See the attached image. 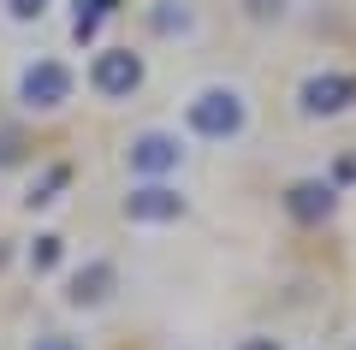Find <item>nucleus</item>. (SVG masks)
Instances as JSON below:
<instances>
[{
    "instance_id": "1a4fd4ad",
    "label": "nucleus",
    "mask_w": 356,
    "mask_h": 350,
    "mask_svg": "<svg viewBox=\"0 0 356 350\" xmlns=\"http://www.w3.org/2000/svg\"><path fill=\"white\" fill-rule=\"evenodd\" d=\"M113 6H119V0H77V13H72V36H77V42H89L95 30H102V18H113Z\"/></svg>"
},
{
    "instance_id": "20e7f679",
    "label": "nucleus",
    "mask_w": 356,
    "mask_h": 350,
    "mask_svg": "<svg viewBox=\"0 0 356 350\" xmlns=\"http://www.w3.org/2000/svg\"><path fill=\"white\" fill-rule=\"evenodd\" d=\"M89 83L119 101V95H131V89L143 83V60L131 48H102V54H95V65H89Z\"/></svg>"
},
{
    "instance_id": "2eb2a0df",
    "label": "nucleus",
    "mask_w": 356,
    "mask_h": 350,
    "mask_svg": "<svg viewBox=\"0 0 356 350\" xmlns=\"http://www.w3.org/2000/svg\"><path fill=\"white\" fill-rule=\"evenodd\" d=\"M30 350H83V344H77V338H65V333H48V338H36Z\"/></svg>"
},
{
    "instance_id": "ddd939ff",
    "label": "nucleus",
    "mask_w": 356,
    "mask_h": 350,
    "mask_svg": "<svg viewBox=\"0 0 356 350\" xmlns=\"http://www.w3.org/2000/svg\"><path fill=\"white\" fill-rule=\"evenodd\" d=\"M48 6H54V0H6V13H13L18 24H30V18H42Z\"/></svg>"
},
{
    "instance_id": "4468645a",
    "label": "nucleus",
    "mask_w": 356,
    "mask_h": 350,
    "mask_svg": "<svg viewBox=\"0 0 356 350\" xmlns=\"http://www.w3.org/2000/svg\"><path fill=\"white\" fill-rule=\"evenodd\" d=\"M24 161V137L18 131H0V166H18Z\"/></svg>"
},
{
    "instance_id": "39448f33",
    "label": "nucleus",
    "mask_w": 356,
    "mask_h": 350,
    "mask_svg": "<svg viewBox=\"0 0 356 350\" xmlns=\"http://www.w3.org/2000/svg\"><path fill=\"white\" fill-rule=\"evenodd\" d=\"M178 214H184V196L166 190L161 178H149V184H137L125 196V220H137V225H166V220H178Z\"/></svg>"
},
{
    "instance_id": "7ed1b4c3",
    "label": "nucleus",
    "mask_w": 356,
    "mask_h": 350,
    "mask_svg": "<svg viewBox=\"0 0 356 350\" xmlns=\"http://www.w3.org/2000/svg\"><path fill=\"white\" fill-rule=\"evenodd\" d=\"M297 101H303L309 119H332V113H344V107L356 101V83H350L344 72H315V77H303Z\"/></svg>"
},
{
    "instance_id": "0eeeda50",
    "label": "nucleus",
    "mask_w": 356,
    "mask_h": 350,
    "mask_svg": "<svg viewBox=\"0 0 356 350\" xmlns=\"http://www.w3.org/2000/svg\"><path fill=\"white\" fill-rule=\"evenodd\" d=\"M113 285H119L113 262H89V267H77V273H72V285H65V303H72V309H102V303L113 297Z\"/></svg>"
},
{
    "instance_id": "f03ea898",
    "label": "nucleus",
    "mask_w": 356,
    "mask_h": 350,
    "mask_svg": "<svg viewBox=\"0 0 356 350\" xmlns=\"http://www.w3.org/2000/svg\"><path fill=\"white\" fill-rule=\"evenodd\" d=\"M18 101H24V107H36V113L65 107V101H72V72H65L60 60L24 65V77H18Z\"/></svg>"
},
{
    "instance_id": "9b49d317",
    "label": "nucleus",
    "mask_w": 356,
    "mask_h": 350,
    "mask_svg": "<svg viewBox=\"0 0 356 350\" xmlns=\"http://www.w3.org/2000/svg\"><path fill=\"white\" fill-rule=\"evenodd\" d=\"M65 255V238H54V232H42L36 244H30V273H54Z\"/></svg>"
},
{
    "instance_id": "6e6552de",
    "label": "nucleus",
    "mask_w": 356,
    "mask_h": 350,
    "mask_svg": "<svg viewBox=\"0 0 356 350\" xmlns=\"http://www.w3.org/2000/svg\"><path fill=\"white\" fill-rule=\"evenodd\" d=\"M332 184H321V178H297L291 190H285V208H291V220H303V225H315V220H327L332 214Z\"/></svg>"
},
{
    "instance_id": "9d476101",
    "label": "nucleus",
    "mask_w": 356,
    "mask_h": 350,
    "mask_svg": "<svg viewBox=\"0 0 356 350\" xmlns=\"http://www.w3.org/2000/svg\"><path fill=\"white\" fill-rule=\"evenodd\" d=\"M65 184H72V166H48V173L30 184V196H24V202H30V208H48V202H60V190H65Z\"/></svg>"
},
{
    "instance_id": "f257e3e1",
    "label": "nucleus",
    "mask_w": 356,
    "mask_h": 350,
    "mask_svg": "<svg viewBox=\"0 0 356 350\" xmlns=\"http://www.w3.org/2000/svg\"><path fill=\"white\" fill-rule=\"evenodd\" d=\"M184 119H191L196 137L226 143V137L243 131V95H238V89H196L191 107H184Z\"/></svg>"
},
{
    "instance_id": "dca6fc26",
    "label": "nucleus",
    "mask_w": 356,
    "mask_h": 350,
    "mask_svg": "<svg viewBox=\"0 0 356 350\" xmlns=\"http://www.w3.org/2000/svg\"><path fill=\"white\" fill-rule=\"evenodd\" d=\"M238 350H280V338H243Z\"/></svg>"
},
{
    "instance_id": "423d86ee",
    "label": "nucleus",
    "mask_w": 356,
    "mask_h": 350,
    "mask_svg": "<svg viewBox=\"0 0 356 350\" xmlns=\"http://www.w3.org/2000/svg\"><path fill=\"white\" fill-rule=\"evenodd\" d=\"M178 137H166V131H143V137H131V149H125V161H131V173H143V178H166L178 166Z\"/></svg>"
},
{
    "instance_id": "f8f14e48",
    "label": "nucleus",
    "mask_w": 356,
    "mask_h": 350,
    "mask_svg": "<svg viewBox=\"0 0 356 350\" xmlns=\"http://www.w3.org/2000/svg\"><path fill=\"white\" fill-rule=\"evenodd\" d=\"M154 30L172 36V30H191V13H184V0H161V13H154Z\"/></svg>"
}]
</instances>
